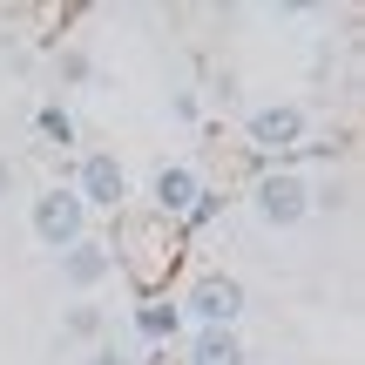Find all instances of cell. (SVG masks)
<instances>
[{"label":"cell","instance_id":"6da1fadb","mask_svg":"<svg viewBox=\"0 0 365 365\" xmlns=\"http://www.w3.org/2000/svg\"><path fill=\"white\" fill-rule=\"evenodd\" d=\"M250 203H257V217L271 223V230H298V223L312 217V203H318V196H312V182H304V176L271 170V176L257 182V196H250Z\"/></svg>","mask_w":365,"mask_h":365},{"label":"cell","instance_id":"8992f818","mask_svg":"<svg viewBox=\"0 0 365 365\" xmlns=\"http://www.w3.org/2000/svg\"><path fill=\"white\" fill-rule=\"evenodd\" d=\"M108 271H115V257H108V244H95V237H81V244L61 250V284L68 291H95Z\"/></svg>","mask_w":365,"mask_h":365},{"label":"cell","instance_id":"7a4b0ae2","mask_svg":"<svg viewBox=\"0 0 365 365\" xmlns=\"http://www.w3.org/2000/svg\"><path fill=\"white\" fill-rule=\"evenodd\" d=\"M34 237L61 257L68 244H81L88 237V210H81V196L75 190H48V196H34Z\"/></svg>","mask_w":365,"mask_h":365},{"label":"cell","instance_id":"4fadbf2b","mask_svg":"<svg viewBox=\"0 0 365 365\" xmlns=\"http://www.w3.org/2000/svg\"><path fill=\"white\" fill-rule=\"evenodd\" d=\"M7 190H14V163L0 156V196H7Z\"/></svg>","mask_w":365,"mask_h":365},{"label":"cell","instance_id":"8fae6325","mask_svg":"<svg viewBox=\"0 0 365 365\" xmlns=\"http://www.w3.org/2000/svg\"><path fill=\"white\" fill-rule=\"evenodd\" d=\"M41 135H48V143H75V122H68L61 108H41Z\"/></svg>","mask_w":365,"mask_h":365},{"label":"cell","instance_id":"ba28073f","mask_svg":"<svg viewBox=\"0 0 365 365\" xmlns=\"http://www.w3.org/2000/svg\"><path fill=\"white\" fill-rule=\"evenodd\" d=\"M190 365H244V339H237V331H196Z\"/></svg>","mask_w":365,"mask_h":365},{"label":"cell","instance_id":"5b68a950","mask_svg":"<svg viewBox=\"0 0 365 365\" xmlns=\"http://www.w3.org/2000/svg\"><path fill=\"white\" fill-rule=\"evenodd\" d=\"M75 196L81 210H122V196H129V170H122L115 156H88L75 176Z\"/></svg>","mask_w":365,"mask_h":365},{"label":"cell","instance_id":"52a82bcc","mask_svg":"<svg viewBox=\"0 0 365 365\" xmlns=\"http://www.w3.org/2000/svg\"><path fill=\"white\" fill-rule=\"evenodd\" d=\"M196 196H203V182H196L190 163H163V170H156V210H163V217H190Z\"/></svg>","mask_w":365,"mask_h":365},{"label":"cell","instance_id":"277c9868","mask_svg":"<svg viewBox=\"0 0 365 365\" xmlns=\"http://www.w3.org/2000/svg\"><path fill=\"white\" fill-rule=\"evenodd\" d=\"M244 135H250V149L291 156V149H304V108H291V102H271V108H257V115L244 122Z\"/></svg>","mask_w":365,"mask_h":365},{"label":"cell","instance_id":"3957f363","mask_svg":"<svg viewBox=\"0 0 365 365\" xmlns=\"http://www.w3.org/2000/svg\"><path fill=\"white\" fill-rule=\"evenodd\" d=\"M182 304H190L196 331H230L237 312H244V284H237V277H223V271H210V277H196V291H190Z\"/></svg>","mask_w":365,"mask_h":365},{"label":"cell","instance_id":"7c38bea8","mask_svg":"<svg viewBox=\"0 0 365 365\" xmlns=\"http://www.w3.org/2000/svg\"><path fill=\"white\" fill-rule=\"evenodd\" d=\"M88 365H135V359H129V352H115V345H102V352H95Z\"/></svg>","mask_w":365,"mask_h":365},{"label":"cell","instance_id":"30bf717a","mask_svg":"<svg viewBox=\"0 0 365 365\" xmlns=\"http://www.w3.org/2000/svg\"><path fill=\"white\" fill-rule=\"evenodd\" d=\"M95 331H102V312L95 304H75L68 312V339H95Z\"/></svg>","mask_w":365,"mask_h":365},{"label":"cell","instance_id":"9c48e42d","mask_svg":"<svg viewBox=\"0 0 365 365\" xmlns=\"http://www.w3.org/2000/svg\"><path fill=\"white\" fill-rule=\"evenodd\" d=\"M135 325H143L149 339H170L182 318H176V304H143V312H135Z\"/></svg>","mask_w":365,"mask_h":365}]
</instances>
